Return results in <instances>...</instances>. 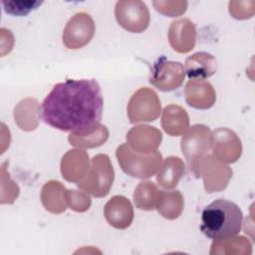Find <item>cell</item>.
Wrapping results in <instances>:
<instances>
[{"label":"cell","instance_id":"13","mask_svg":"<svg viewBox=\"0 0 255 255\" xmlns=\"http://www.w3.org/2000/svg\"><path fill=\"white\" fill-rule=\"evenodd\" d=\"M185 71L190 80H204L216 72V60L208 53H196L186 59Z\"/></svg>","mask_w":255,"mask_h":255},{"label":"cell","instance_id":"5","mask_svg":"<svg viewBox=\"0 0 255 255\" xmlns=\"http://www.w3.org/2000/svg\"><path fill=\"white\" fill-rule=\"evenodd\" d=\"M115 15L118 23L131 33H140L149 24L147 6L139 0L118 1L115 7Z\"/></svg>","mask_w":255,"mask_h":255},{"label":"cell","instance_id":"10","mask_svg":"<svg viewBox=\"0 0 255 255\" xmlns=\"http://www.w3.org/2000/svg\"><path fill=\"white\" fill-rule=\"evenodd\" d=\"M195 36V27L188 19L173 21L169 27V43L173 50L179 53H187L193 49Z\"/></svg>","mask_w":255,"mask_h":255},{"label":"cell","instance_id":"11","mask_svg":"<svg viewBox=\"0 0 255 255\" xmlns=\"http://www.w3.org/2000/svg\"><path fill=\"white\" fill-rule=\"evenodd\" d=\"M105 216L110 225L119 229H125L132 221V206L126 197L114 196L105 206Z\"/></svg>","mask_w":255,"mask_h":255},{"label":"cell","instance_id":"14","mask_svg":"<svg viewBox=\"0 0 255 255\" xmlns=\"http://www.w3.org/2000/svg\"><path fill=\"white\" fill-rule=\"evenodd\" d=\"M212 138L224 143V146H219L216 148H212L214 155L216 156L217 159L223 160L226 162H234L229 151H227V147L231 149L234 153L240 156L242 146L240 139L237 137V135L232 131L227 128H219L216 129L212 135H210Z\"/></svg>","mask_w":255,"mask_h":255},{"label":"cell","instance_id":"8","mask_svg":"<svg viewBox=\"0 0 255 255\" xmlns=\"http://www.w3.org/2000/svg\"><path fill=\"white\" fill-rule=\"evenodd\" d=\"M95 33L92 17L85 13H77L67 23L63 33V43L69 49H79L87 45Z\"/></svg>","mask_w":255,"mask_h":255},{"label":"cell","instance_id":"12","mask_svg":"<svg viewBox=\"0 0 255 255\" xmlns=\"http://www.w3.org/2000/svg\"><path fill=\"white\" fill-rule=\"evenodd\" d=\"M185 99L190 107L205 110L213 106L215 92L212 86L204 80H190L185 87Z\"/></svg>","mask_w":255,"mask_h":255},{"label":"cell","instance_id":"4","mask_svg":"<svg viewBox=\"0 0 255 255\" xmlns=\"http://www.w3.org/2000/svg\"><path fill=\"white\" fill-rule=\"evenodd\" d=\"M114 180V169L106 154H98L92 159V171L86 180L78 182V186L94 196L102 197L109 193Z\"/></svg>","mask_w":255,"mask_h":255},{"label":"cell","instance_id":"16","mask_svg":"<svg viewBox=\"0 0 255 255\" xmlns=\"http://www.w3.org/2000/svg\"><path fill=\"white\" fill-rule=\"evenodd\" d=\"M155 207L163 217L168 219L177 218L183 208L182 195L178 190L169 192L159 190Z\"/></svg>","mask_w":255,"mask_h":255},{"label":"cell","instance_id":"17","mask_svg":"<svg viewBox=\"0 0 255 255\" xmlns=\"http://www.w3.org/2000/svg\"><path fill=\"white\" fill-rule=\"evenodd\" d=\"M184 173V163L179 157L169 156L159 168L156 180L164 188L171 189L177 185L178 180Z\"/></svg>","mask_w":255,"mask_h":255},{"label":"cell","instance_id":"9","mask_svg":"<svg viewBox=\"0 0 255 255\" xmlns=\"http://www.w3.org/2000/svg\"><path fill=\"white\" fill-rule=\"evenodd\" d=\"M210 130L208 127L195 125L190 131L181 139V148L190 168L193 169L198 159L208 150L210 140Z\"/></svg>","mask_w":255,"mask_h":255},{"label":"cell","instance_id":"7","mask_svg":"<svg viewBox=\"0 0 255 255\" xmlns=\"http://www.w3.org/2000/svg\"><path fill=\"white\" fill-rule=\"evenodd\" d=\"M185 70L179 62L158 59L152 68L149 83L160 91H172L180 87L184 81Z\"/></svg>","mask_w":255,"mask_h":255},{"label":"cell","instance_id":"1","mask_svg":"<svg viewBox=\"0 0 255 255\" xmlns=\"http://www.w3.org/2000/svg\"><path fill=\"white\" fill-rule=\"evenodd\" d=\"M104 100L94 80H67L56 84L42 103V120L50 127L81 133L100 124Z\"/></svg>","mask_w":255,"mask_h":255},{"label":"cell","instance_id":"2","mask_svg":"<svg viewBox=\"0 0 255 255\" xmlns=\"http://www.w3.org/2000/svg\"><path fill=\"white\" fill-rule=\"evenodd\" d=\"M243 213L239 206L219 198L208 204L201 213L200 231L214 241H225L235 237L241 230Z\"/></svg>","mask_w":255,"mask_h":255},{"label":"cell","instance_id":"15","mask_svg":"<svg viewBox=\"0 0 255 255\" xmlns=\"http://www.w3.org/2000/svg\"><path fill=\"white\" fill-rule=\"evenodd\" d=\"M188 116L184 109L178 106H168L164 109L161 125L170 135H179L188 128Z\"/></svg>","mask_w":255,"mask_h":255},{"label":"cell","instance_id":"6","mask_svg":"<svg viewBox=\"0 0 255 255\" xmlns=\"http://www.w3.org/2000/svg\"><path fill=\"white\" fill-rule=\"evenodd\" d=\"M128 114L132 124L154 121L160 114V102L157 95L147 88L138 90L129 100Z\"/></svg>","mask_w":255,"mask_h":255},{"label":"cell","instance_id":"3","mask_svg":"<svg viewBox=\"0 0 255 255\" xmlns=\"http://www.w3.org/2000/svg\"><path fill=\"white\" fill-rule=\"evenodd\" d=\"M116 154L122 169L136 178L152 176L162 163V156L158 151H154L151 154H139L131 150L125 143L118 147Z\"/></svg>","mask_w":255,"mask_h":255},{"label":"cell","instance_id":"18","mask_svg":"<svg viewBox=\"0 0 255 255\" xmlns=\"http://www.w3.org/2000/svg\"><path fill=\"white\" fill-rule=\"evenodd\" d=\"M157 194L158 190L152 182H140L134 191L133 200L137 208L152 210L155 207Z\"/></svg>","mask_w":255,"mask_h":255},{"label":"cell","instance_id":"19","mask_svg":"<svg viewBox=\"0 0 255 255\" xmlns=\"http://www.w3.org/2000/svg\"><path fill=\"white\" fill-rule=\"evenodd\" d=\"M43 1H3L4 11L13 16H26L36 10Z\"/></svg>","mask_w":255,"mask_h":255}]
</instances>
